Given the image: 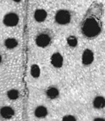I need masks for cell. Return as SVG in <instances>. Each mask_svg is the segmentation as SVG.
<instances>
[{
	"mask_svg": "<svg viewBox=\"0 0 105 121\" xmlns=\"http://www.w3.org/2000/svg\"><path fill=\"white\" fill-rule=\"evenodd\" d=\"M101 32V28L99 23L93 18L87 19L83 26V32L87 37H95Z\"/></svg>",
	"mask_w": 105,
	"mask_h": 121,
	"instance_id": "obj_1",
	"label": "cell"
},
{
	"mask_svg": "<svg viewBox=\"0 0 105 121\" xmlns=\"http://www.w3.org/2000/svg\"><path fill=\"white\" fill-rule=\"evenodd\" d=\"M55 20L58 24H68L71 20L70 12L67 10H59L55 15Z\"/></svg>",
	"mask_w": 105,
	"mask_h": 121,
	"instance_id": "obj_2",
	"label": "cell"
},
{
	"mask_svg": "<svg viewBox=\"0 0 105 121\" xmlns=\"http://www.w3.org/2000/svg\"><path fill=\"white\" fill-rule=\"evenodd\" d=\"M19 20V15L16 13L10 12L3 17V23L7 27H15L18 24Z\"/></svg>",
	"mask_w": 105,
	"mask_h": 121,
	"instance_id": "obj_3",
	"label": "cell"
},
{
	"mask_svg": "<svg viewBox=\"0 0 105 121\" xmlns=\"http://www.w3.org/2000/svg\"><path fill=\"white\" fill-rule=\"evenodd\" d=\"M51 43V37L47 33H40L36 38V44L40 48H46Z\"/></svg>",
	"mask_w": 105,
	"mask_h": 121,
	"instance_id": "obj_4",
	"label": "cell"
},
{
	"mask_svg": "<svg viewBox=\"0 0 105 121\" xmlns=\"http://www.w3.org/2000/svg\"><path fill=\"white\" fill-rule=\"evenodd\" d=\"M15 116V110L11 106H3L0 107V117L3 120H11Z\"/></svg>",
	"mask_w": 105,
	"mask_h": 121,
	"instance_id": "obj_5",
	"label": "cell"
},
{
	"mask_svg": "<svg viewBox=\"0 0 105 121\" xmlns=\"http://www.w3.org/2000/svg\"><path fill=\"white\" fill-rule=\"evenodd\" d=\"M50 62H51V65L53 66L56 69H60L63 66L64 63V58L60 52H54L53 54L51 56L50 58Z\"/></svg>",
	"mask_w": 105,
	"mask_h": 121,
	"instance_id": "obj_6",
	"label": "cell"
},
{
	"mask_svg": "<svg viewBox=\"0 0 105 121\" xmlns=\"http://www.w3.org/2000/svg\"><path fill=\"white\" fill-rule=\"evenodd\" d=\"M95 59L94 52L92 50L87 48L84 50L82 55V62L84 65H90L93 63Z\"/></svg>",
	"mask_w": 105,
	"mask_h": 121,
	"instance_id": "obj_7",
	"label": "cell"
},
{
	"mask_svg": "<svg viewBox=\"0 0 105 121\" xmlns=\"http://www.w3.org/2000/svg\"><path fill=\"white\" fill-rule=\"evenodd\" d=\"M48 109L47 107L44 105H38L37 107H35L34 109V116L37 119H44L48 116Z\"/></svg>",
	"mask_w": 105,
	"mask_h": 121,
	"instance_id": "obj_8",
	"label": "cell"
},
{
	"mask_svg": "<svg viewBox=\"0 0 105 121\" xmlns=\"http://www.w3.org/2000/svg\"><path fill=\"white\" fill-rule=\"evenodd\" d=\"M45 95L48 99H51V100H54V99H57L60 96V91L57 86H49L46 90Z\"/></svg>",
	"mask_w": 105,
	"mask_h": 121,
	"instance_id": "obj_9",
	"label": "cell"
},
{
	"mask_svg": "<svg viewBox=\"0 0 105 121\" xmlns=\"http://www.w3.org/2000/svg\"><path fill=\"white\" fill-rule=\"evenodd\" d=\"M6 96L7 98L11 101H16L18 100L20 97V92L18 89L15 88H12L10 89L7 91V94H6Z\"/></svg>",
	"mask_w": 105,
	"mask_h": 121,
	"instance_id": "obj_10",
	"label": "cell"
},
{
	"mask_svg": "<svg viewBox=\"0 0 105 121\" xmlns=\"http://www.w3.org/2000/svg\"><path fill=\"white\" fill-rule=\"evenodd\" d=\"M92 104L93 107L96 109H98V110L104 109L105 107V98L104 96H101V95L96 96V98L93 99Z\"/></svg>",
	"mask_w": 105,
	"mask_h": 121,
	"instance_id": "obj_11",
	"label": "cell"
},
{
	"mask_svg": "<svg viewBox=\"0 0 105 121\" xmlns=\"http://www.w3.org/2000/svg\"><path fill=\"white\" fill-rule=\"evenodd\" d=\"M47 18V12L44 9H37L34 12V19L39 23L44 22Z\"/></svg>",
	"mask_w": 105,
	"mask_h": 121,
	"instance_id": "obj_12",
	"label": "cell"
},
{
	"mask_svg": "<svg viewBox=\"0 0 105 121\" xmlns=\"http://www.w3.org/2000/svg\"><path fill=\"white\" fill-rule=\"evenodd\" d=\"M3 44H4L6 48L11 50V49H14V48H16V47L18 46V44H19V42L15 38L9 37V38H7L4 40Z\"/></svg>",
	"mask_w": 105,
	"mask_h": 121,
	"instance_id": "obj_13",
	"label": "cell"
},
{
	"mask_svg": "<svg viewBox=\"0 0 105 121\" xmlns=\"http://www.w3.org/2000/svg\"><path fill=\"white\" fill-rule=\"evenodd\" d=\"M30 74L32 78L37 79L41 75V69H40V65L38 64H33L31 65L30 68Z\"/></svg>",
	"mask_w": 105,
	"mask_h": 121,
	"instance_id": "obj_14",
	"label": "cell"
},
{
	"mask_svg": "<svg viewBox=\"0 0 105 121\" xmlns=\"http://www.w3.org/2000/svg\"><path fill=\"white\" fill-rule=\"evenodd\" d=\"M66 43L70 48H75L78 45V39L74 36H70L66 39Z\"/></svg>",
	"mask_w": 105,
	"mask_h": 121,
	"instance_id": "obj_15",
	"label": "cell"
},
{
	"mask_svg": "<svg viewBox=\"0 0 105 121\" xmlns=\"http://www.w3.org/2000/svg\"><path fill=\"white\" fill-rule=\"evenodd\" d=\"M61 121H77V118L73 115H66L62 117Z\"/></svg>",
	"mask_w": 105,
	"mask_h": 121,
	"instance_id": "obj_16",
	"label": "cell"
},
{
	"mask_svg": "<svg viewBox=\"0 0 105 121\" xmlns=\"http://www.w3.org/2000/svg\"><path fill=\"white\" fill-rule=\"evenodd\" d=\"M93 121H105V119L103 117H96L93 120Z\"/></svg>",
	"mask_w": 105,
	"mask_h": 121,
	"instance_id": "obj_17",
	"label": "cell"
},
{
	"mask_svg": "<svg viewBox=\"0 0 105 121\" xmlns=\"http://www.w3.org/2000/svg\"><path fill=\"white\" fill-rule=\"evenodd\" d=\"M3 55L0 53V65L3 63Z\"/></svg>",
	"mask_w": 105,
	"mask_h": 121,
	"instance_id": "obj_18",
	"label": "cell"
},
{
	"mask_svg": "<svg viewBox=\"0 0 105 121\" xmlns=\"http://www.w3.org/2000/svg\"><path fill=\"white\" fill-rule=\"evenodd\" d=\"M12 1H14V2H16V3H18V2H20L21 0H12Z\"/></svg>",
	"mask_w": 105,
	"mask_h": 121,
	"instance_id": "obj_19",
	"label": "cell"
}]
</instances>
